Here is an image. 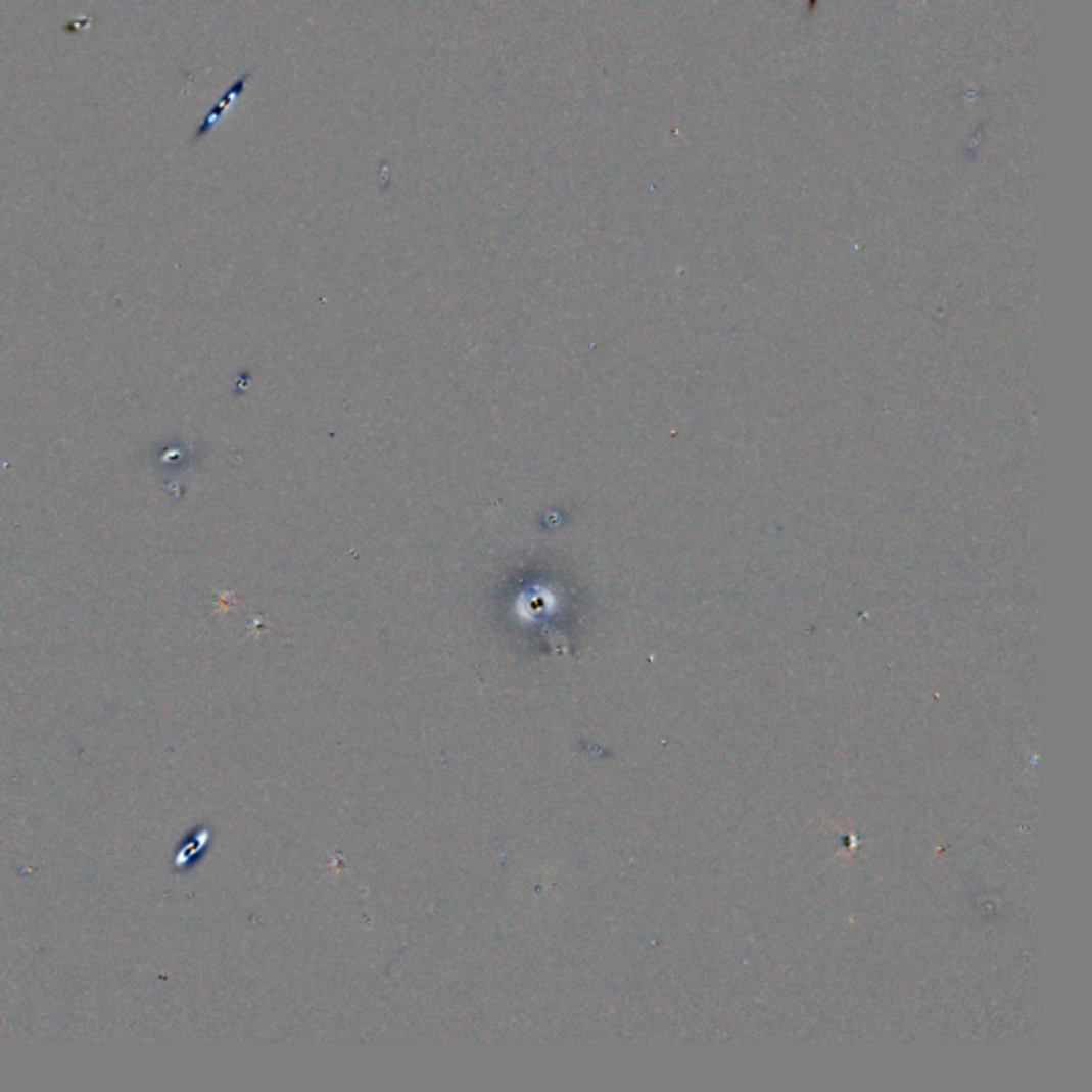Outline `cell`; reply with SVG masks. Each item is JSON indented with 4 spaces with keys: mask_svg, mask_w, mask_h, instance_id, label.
Returning a JSON list of instances; mask_svg holds the SVG:
<instances>
[{
    "mask_svg": "<svg viewBox=\"0 0 1092 1092\" xmlns=\"http://www.w3.org/2000/svg\"><path fill=\"white\" fill-rule=\"evenodd\" d=\"M250 78H252V70L244 73V76H241V78H237V80H235V82H233V84H231V86L227 88V92L223 94V99H221V101H218V105H216V107H213V109H211V111H209V113H207V115H205V117L201 120V123H199V127H197V129H194V133H192V139H190V143H192V145H194V143H201V141H203V139H205V137H207V135H209V133L213 131V127H216L218 123H221V120H223V115H225V113L229 111V107L233 105V101L237 99V96H241V94H244L246 86L250 84Z\"/></svg>",
    "mask_w": 1092,
    "mask_h": 1092,
    "instance_id": "6da1fadb",
    "label": "cell"
}]
</instances>
